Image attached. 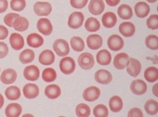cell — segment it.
Wrapping results in <instances>:
<instances>
[{
    "label": "cell",
    "instance_id": "1",
    "mask_svg": "<svg viewBox=\"0 0 158 117\" xmlns=\"http://www.w3.org/2000/svg\"><path fill=\"white\" fill-rule=\"evenodd\" d=\"M76 64L73 59L70 57H66L61 60L59 68L61 71L65 75H70L74 71Z\"/></svg>",
    "mask_w": 158,
    "mask_h": 117
},
{
    "label": "cell",
    "instance_id": "2",
    "mask_svg": "<svg viewBox=\"0 0 158 117\" xmlns=\"http://www.w3.org/2000/svg\"><path fill=\"white\" fill-rule=\"evenodd\" d=\"M53 49L56 54L60 57L67 56L70 51L68 43L63 39H58L54 42Z\"/></svg>",
    "mask_w": 158,
    "mask_h": 117
},
{
    "label": "cell",
    "instance_id": "3",
    "mask_svg": "<svg viewBox=\"0 0 158 117\" xmlns=\"http://www.w3.org/2000/svg\"><path fill=\"white\" fill-rule=\"evenodd\" d=\"M78 63L82 69L89 70L92 68L94 65V58L90 53H84L79 56Z\"/></svg>",
    "mask_w": 158,
    "mask_h": 117
},
{
    "label": "cell",
    "instance_id": "4",
    "mask_svg": "<svg viewBox=\"0 0 158 117\" xmlns=\"http://www.w3.org/2000/svg\"><path fill=\"white\" fill-rule=\"evenodd\" d=\"M84 19L85 17L82 13L80 12L73 13L70 14L69 18V26L73 29H79L83 24Z\"/></svg>",
    "mask_w": 158,
    "mask_h": 117
},
{
    "label": "cell",
    "instance_id": "5",
    "mask_svg": "<svg viewBox=\"0 0 158 117\" xmlns=\"http://www.w3.org/2000/svg\"><path fill=\"white\" fill-rule=\"evenodd\" d=\"M34 12L38 16H47L51 12L52 6L48 2H38L33 7Z\"/></svg>",
    "mask_w": 158,
    "mask_h": 117
},
{
    "label": "cell",
    "instance_id": "6",
    "mask_svg": "<svg viewBox=\"0 0 158 117\" xmlns=\"http://www.w3.org/2000/svg\"><path fill=\"white\" fill-rule=\"evenodd\" d=\"M124 44L123 39L118 35H111L108 38V47L113 51L121 50L123 48Z\"/></svg>",
    "mask_w": 158,
    "mask_h": 117
},
{
    "label": "cell",
    "instance_id": "7",
    "mask_svg": "<svg viewBox=\"0 0 158 117\" xmlns=\"http://www.w3.org/2000/svg\"><path fill=\"white\" fill-rule=\"evenodd\" d=\"M37 26L39 31L45 36L50 35L53 31V26L50 21L45 18L40 19Z\"/></svg>",
    "mask_w": 158,
    "mask_h": 117
},
{
    "label": "cell",
    "instance_id": "8",
    "mask_svg": "<svg viewBox=\"0 0 158 117\" xmlns=\"http://www.w3.org/2000/svg\"><path fill=\"white\" fill-rule=\"evenodd\" d=\"M141 70V64L138 60L134 58H130L128 64L127 66V72L131 76H137Z\"/></svg>",
    "mask_w": 158,
    "mask_h": 117
},
{
    "label": "cell",
    "instance_id": "9",
    "mask_svg": "<svg viewBox=\"0 0 158 117\" xmlns=\"http://www.w3.org/2000/svg\"><path fill=\"white\" fill-rule=\"evenodd\" d=\"M94 79L98 83L107 84L111 82L112 76L111 73L107 70L101 69L95 73Z\"/></svg>",
    "mask_w": 158,
    "mask_h": 117
},
{
    "label": "cell",
    "instance_id": "10",
    "mask_svg": "<svg viewBox=\"0 0 158 117\" xmlns=\"http://www.w3.org/2000/svg\"><path fill=\"white\" fill-rule=\"evenodd\" d=\"M100 95V91L98 88L94 86L87 88L83 93L85 100L89 102H93L98 99Z\"/></svg>",
    "mask_w": 158,
    "mask_h": 117
},
{
    "label": "cell",
    "instance_id": "11",
    "mask_svg": "<svg viewBox=\"0 0 158 117\" xmlns=\"http://www.w3.org/2000/svg\"><path fill=\"white\" fill-rule=\"evenodd\" d=\"M130 89L134 94L142 95L147 90V85L143 80L137 79L132 82L130 85Z\"/></svg>",
    "mask_w": 158,
    "mask_h": 117
},
{
    "label": "cell",
    "instance_id": "12",
    "mask_svg": "<svg viewBox=\"0 0 158 117\" xmlns=\"http://www.w3.org/2000/svg\"><path fill=\"white\" fill-rule=\"evenodd\" d=\"M25 79L31 81H36L40 77L39 69L34 65L28 66L25 68L23 72Z\"/></svg>",
    "mask_w": 158,
    "mask_h": 117
},
{
    "label": "cell",
    "instance_id": "13",
    "mask_svg": "<svg viewBox=\"0 0 158 117\" xmlns=\"http://www.w3.org/2000/svg\"><path fill=\"white\" fill-rule=\"evenodd\" d=\"M17 73L15 70L11 68L6 69L2 72L1 76V81L4 84L14 83L17 80Z\"/></svg>",
    "mask_w": 158,
    "mask_h": 117
},
{
    "label": "cell",
    "instance_id": "14",
    "mask_svg": "<svg viewBox=\"0 0 158 117\" xmlns=\"http://www.w3.org/2000/svg\"><path fill=\"white\" fill-rule=\"evenodd\" d=\"M129 58L127 54L123 53L118 54L114 58L113 64L118 70L124 69L128 64Z\"/></svg>",
    "mask_w": 158,
    "mask_h": 117
},
{
    "label": "cell",
    "instance_id": "15",
    "mask_svg": "<svg viewBox=\"0 0 158 117\" xmlns=\"http://www.w3.org/2000/svg\"><path fill=\"white\" fill-rule=\"evenodd\" d=\"M105 3L103 0H91L89 3V12L94 15L101 14L105 9Z\"/></svg>",
    "mask_w": 158,
    "mask_h": 117
},
{
    "label": "cell",
    "instance_id": "16",
    "mask_svg": "<svg viewBox=\"0 0 158 117\" xmlns=\"http://www.w3.org/2000/svg\"><path fill=\"white\" fill-rule=\"evenodd\" d=\"M24 96L27 99H34L39 94V88L36 84H27L23 89Z\"/></svg>",
    "mask_w": 158,
    "mask_h": 117
},
{
    "label": "cell",
    "instance_id": "17",
    "mask_svg": "<svg viewBox=\"0 0 158 117\" xmlns=\"http://www.w3.org/2000/svg\"><path fill=\"white\" fill-rule=\"evenodd\" d=\"M87 45L90 49L97 50L100 48L103 43L101 37L97 34L89 35L87 38Z\"/></svg>",
    "mask_w": 158,
    "mask_h": 117
},
{
    "label": "cell",
    "instance_id": "18",
    "mask_svg": "<svg viewBox=\"0 0 158 117\" xmlns=\"http://www.w3.org/2000/svg\"><path fill=\"white\" fill-rule=\"evenodd\" d=\"M9 41L11 47L15 50H19L22 49L24 46V38L19 33H14L11 34Z\"/></svg>",
    "mask_w": 158,
    "mask_h": 117
},
{
    "label": "cell",
    "instance_id": "19",
    "mask_svg": "<svg viewBox=\"0 0 158 117\" xmlns=\"http://www.w3.org/2000/svg\"><path fill=\"white\" fill-rule=\"evenodd\" d=\"M55 56L52 50L46 49L40 54L39 57V62L44 65H50L54 63Z\"/></svg>",
    "mask_w": 158,
    "mask_h": 117
},
{
    "label": "cell",
    "instance_id": "20",
    "mask_svg": "<svg viewBox=\"0 0 158 117\" xmlns=\"http://www.w3.org/2000/svg\"><path fill=\"white\" fill-rule=\"evenodd\" d=\"M29 22L24 17H21L19 15L17 18L15 19L13 23L12 27L15 30L23 32L27 30L29 28Z\"/></svg>",
    "mask_w": 158,
    "mask_h": 117
},
{
    "label": "cell",
    "instance_id": "21",
    "mask_svg": "<svg viewBox=\"0 0 158 117\" xmlns=\"http://www.w3.org/2000/svg\"><path fill=\"white\" fill-rule=\"evenodd\" d=\"M118 30L123 36L126 37H131L135 33V27L131 22H124L120 25Z\"/></svg>",
    "mask_w": 158,
    "mask_h": 117
},
{
    "label": "cell",
    "instance_id": "22",
    "mask_svg": "<svg viewBox=\"0 0 158 117\" xmlns=\"http://www.w3.org/2000/svg\"><path fill=\"white\" fill-rule=\"evenodd\" d=\"M27 45L33 48H38L41 47L44 43V40L41 35L37 33H31L27 38Z\"/></svg>",
    "mask_w": 158,
    "mask_h": 117
},
{
    "label": "cell",
    "instance_id": "23",
    "mask_svg": "<svg viewBox=\"0 0 158 117\" xmlns=\"http://www.w3.org/2000/svg\"><path fill=\"white\" fill-rule=\"evenodd\" d=\"M22 111L21 105L18 103H11L6 107L5 114L7 117H18L21 114Z\"/></svg>",
    "mask_w": 158,
    "mask_h": 117
},
{
    "label": "cell",
    "instance_id": "24",
    "mask_svg": "<svg viewBox=\"0 0 158 117\" xmlns=\"http://www.w3.org/2000/svg\"><path fill=\"white\" fill-rule=\"evenodd\" d=\"M60 88L56 84H52L48 85L45 88L44 93L48 99H57L61 95Z\"/></svg>",
    "mask_w": 158,
    "mask_h": 117
},
{
    "label": "cell",
    "instance_id": "25",
    "mask_svg": "<svg viewBox=\"0 0 158 117\" xmlns=\"http://www.w3.org/2000/svg\"><path fill=\"white\" fill-rule=\"evenodd\" d=\"M117 21L116 15L110 12L106 13L102 17V24L106 28H113L116 24Z\"/></svg>",
    "mask_w": 158,
    "mask_h": 117
},
{
    "label": "cell",
    "instance_id": "26",
    "mask_svg": "<svg viewBox=\"0 0 158 117\" xmlns=\"http://www.w3.org/2000/svg\"><path fill=\"white\" fill-rule=\"evenodd\" d=\"M135 11L137 17L144 18L149 14L150 7L146 2H140L136 3L135 7Z\"/></svg>",
    "mask_w": 158,
    "mask_h": 117
},
{
    "label": "cell",
    "instance_id": "27",
    "mask_svg": "<svg viewBox=\"0 0 158 117\" xmlns=\"http://www.w3.org/2000/svg\"><path fill=\"white\" fill-rule=\"evenodd\" d=\"M97 60L99 64L102 65H109L111 62V54L106 49H102L97 54Z\"/></svg>",
    "mask_w": 158,
    "mask_h": 117
},
{
    "label": "cell",
    "instance_id": "28",
    "mask_svg": "<svg viewBox=\"0 0 158 117\" xmlns=\"http://www.w3.org/2000/svg\"><path fill=\"white\" fill-rule=\"evenodd\" d=\"M118 14L122 19L128 20L133 17V10L132 8L128 5L123 4L118 7Z\"/></svg>",
    "mask_w": 158,
    "mask_h": 117
},
{
    "label": "cell",
    "instance_id": "29",
    "mask_svg": "<svg viewBox=\"0 0 158 117\" xmlns=\"http://www.w3.org/2000/svg\"><path fill=\"white\" fill-rule=\"evenodd\" d=\"M109 106L112 111L118 112L122 110L123 107V102L120 96H114L110 99Z\"/></svg>",
    "mask_w": 158,
    "mask_h": 117
},
{
    "label": "cell",
    "instance_id": "30",
    "mask_svg": "<svg viewBox=\"0 0 158 117\" xmlns=\"http://www.w3.org/2000/svg\"><path fill=\"white\" fill-rule=\"evenodd\" d=\"M5 95L8 99L15 100L19 99L21 96V92L18 87L13 85L7 88L5 91Z\"/></svg>",
    "mask_w": 158,
    "mask_h": 117
},
{
    "label": "cell",
    "instance_id": "31",
    "mask_svg": "<svg viewBox=\"0 0 158 117\" xmlns=\"http://www.w3.org/2000/svg\"><path fill=\"white\" fill-rule=\"evenodd\" d=\"M35 58V53L33 50L31 49H26L20 54V61L23 64H27L32 62Z\"/></svg>",
    "mask_w": 158,
    "mask_h": 117
},
{
    "label": "cell",
    "instance_id": "32",
    "mask_svg": "<svg viewBox=\"0 0 158 117\" xmlns=\"http://www.w3.org/2000/svg\"><path fill=\"white\" fill-rule=\"evenodd\" d=\"M144 77L148 82H154L158 79V70L155 67H149L145 70Z\"/></svg>",
    "mask_w": 158,
    "mask_h": 117
},
{
    "label": "cell",
    "instance_id": "33",
    "mask_svg": "<svg viewBox=\"0 0 158 117\" xmlns=\"http://www.w3.org/2000/svg\"><path fill=\"white\" fill-rule=\"evenodd\" d=\"M85 28L89 32H96L100 28V23L96 18H90L85 23Z\"/></svg>",
    "mask_w": 158,
    "mask_h": 117
},
{
    "label": "cell",
    "instance_id": "34",
    "mask_svg": "<svg viewBox=\"0 0 158 117\" xmlns=\"http://www.w3.org/2000/svg\"><path fill=\"white\" fill-rule=\"evenodd\" d=\"M70 45L73 50L77 52H80L84 50L85 44L81 37H74L70 40Z\"/></svg>",
    "mask_w": 158,
    "mask_h": 117
},
{
    "label": "cell",
    "instance_id": "35",
    "mask_svg": "<svg viewBox=\"0 0 158 117\" xmlns=\"http://www.w3.org/2000/svg\"><path fill=\"white\" fill-rule=\"evenodd\" d=\"M56 72L54 69L52 68H47L43 71L42 73V78L43 80L46 82H52L56 78Z\"/></svg>",
    "mask_w": 158,
    "mask_h": 117
},
{
    "label": "cell",
    "instance_id": "36",
    "mask_svg": "<svg viewBox=\"0 0 158 117\" xmlns=\"http://www.w3.org/2000/svg\"><path fill=\"white\" fill-rule=\"evenodd\" d=\"M145 110L149 115H155L158 111V102L155 100H148L145 103Z\"/></svg>",
    "mask_w": 158,
    "mask_h": 117
},
{
    "label": "cell",
    "instance_id": "37",
    "mask_svg": "<svg viewBox=\"0 0 158 117\" xmlns=\"http://www.w3.org/2000/svg\"><path fill=\"white\" fill-rule=\"evenodd\" d=\"M76 113L78 117H88L91 113V110L88 105L84 103H81L76 107Z\"/></svg>",
    "mask_w": 158,
    "mask_h": 117
},
{
    "label": "cell",
    "instance_id": "38",
    "mask_svg": "<svg viewBox=\"0 0 158 117\" xmlns=\"http://www.w3.org/2000/svg\"><path fill=\"white\" fill-rule=\"evenodd\" d=\"M93 113L96 117H106L109 115V111L104 105L99 104L94 108Z\"/></svg>",
    "mask_w": 158,
    "mask_h": 117
},
{
    "label": "cell",
    "instance_id": "39",
    "mask_svg": "<svg viewBox=\"0 0 158 117\" xmlns=\"http://www.w3.org/2000/svg\"><path fill=\"white\" fill-rule=\"evenodd\" d=\"M146 46L149 49L152 50H157L158 49V37L156 35H149L146 37Z\"/></svg>",
    "mask_w": 158,
    "mask_h": 117
},
{
    "label": "cell",
    "instance_id": "40",
    "mask_svg": "<svg viewBox=\"0 0 158 117\" xmlns=\"http://www.w3.org/2000/svg\"><path fill=\"white\" fill-rule=\"evenodd\" d=\"M26 6L25 0H11L10 6L13 11L20 12L23 11Z\"/></svg>",
    "mask_w": 158,
    "mask_h": 117
},
{
    "label": "cell",
    "instance_id": "41",
    "mask_svg": "<svg viewBox=\"0 0 158 117\" xmlns=\"http://www.w3.org/2000/svg\"><path fill=\"white\" fill-rule=\"evenodd\" d=\"M147 25L149 29L152 30L157 29L158 28V14L151 15L147 21Z\"/></svg>",
    "mask_w": 158,
    "mask_h": 117
},
{
    "label": "cell",
    "instance_id": "42",
    "mask_svg": "<svg viewBox=\"0 0 158 117\" xmlns=\"http://www.w3.org/2000/svg\"><path fill=\"white\" fill-rule=\"evenodd\" d=\"M19 15V14L14 13L8 14L6 15L4 18V22L7 26H9V27H12L14 20Z\"/></svg>",
    "mask_w": 158,
    "mask_h": 117
},
{
    "label": "cell",
    "instance_id": "43",
    "mask_svg": "<svg viewBox=\"0 0 158 117\" xmlns=\"http://www.w3.org/2000/svg\"><path fill=\"white\" fill-rule=\"evenodd\" d=\"M88 0H70V5L76 9H81L85 6Z\"/></svg>",
    "mask_w": 158,
    "mask_h": 117
},
{
    "label": "cell",
    "instance_id": "44",
    "mask_svg": "<svg viewBox=\"0 0 158 117\" xmlns=\"http://www.w3.org/2000/svg\"><path fill=\"white\" fill-rule=\"evenodd\" d=\"M9 49L5 42H0V59L5 58L8 55Z\"/></svg>",
    "mask_w": 158,
    "mask_h": 117
},
{
    "label": "cell",
    "instance_id": "45",
    "mask_svg": "<svg viewBox=\"0 0 158 117\" xmlns=\"http://www.w3.org/2000/svg\"><path fill=\"white\" fill-rule=\"evenodd\" d=\"M128 117H143V113L139 108L134 107L130 110L128 114Z\"/></svg>",
    "mask_w": 158,
    "mask_h": 117
},
{
    "label": "cell",
    "instance_id": "46",
    "mask_svg": "<svg viewBox=\"0 0 158 117\" xmlns=\"http://www.w3.org/2000/svg\"><path fill=\"white\" fill-rule=\"evenodd\" d=\"M8 30L6 27L0 25V40H5L8 35Z\"/></svg>",
    "mask_w": 158,
    "mask_h": 117
},
{
    "label": "cell",
    "instance_id": "47",
    "mask_svg": "<svg viewBox=\"0 0 158 117\" xmlns=\"http://www.w3.org/2000/svg\"><path fill=\"white\" fill-rule=\"evenodd\" d=\"M8 6L7 0H0V13L6 11Z\"/></svg>",
    "mask_w": 158,
    "mask_h": 117
},
{
    "label": "cell",
    "instance_id": "48",
    "mask_svg": "<svg viewBox=\"0 0 158 117\" xmlns=\"http://www.w3.org/2000/svg\"><path fill=\"white\" fill-rule=\"evenodd\" d=\"M107 5L110 6H115L118 5L120 0H105Z\"/></svg>",
    "mask_w": 158,
    "mask_h": 117
},
{
    "label": "cell",
    "instance_id": "49",
    "mask_svg": "<svg viewBox=\"0 0 158 117\" xmlns=\"http://www.w3.org/2000/svg\"><path fill=\"white\" fill-rule=\"evenodd\" d=\"M158 83L156 84L155 85H154L152 88V91L153 94L156 96L158 97Z\"/></svg>",
    "mask_w": 158,
    "mask_h": 117
},
{
    "label": "cell",
    "instance_id": "50",
    "mask_svg": "<svg viewBox=\"0 0 158 117\" xmlns=\"http://www.w3.org/2000/svg\"><path fill=\"white\" fill-rule=\"evenodd\" d=\"M5 102V100L2 95L0 93V109L2 107Z\"/></svg>",
    "mask_w": 158,
    "mask_h": 117
},
{
    "label": "cell",
    "instance_id": "51",
    "mask_svg": "<svg viewBox=\"0 0 158 117\" xmlns=\"http://www.w3.org/2000/svg\"><path fill=\"white\" fill-rule=\"evenodd\" d=\"M148 2H150V3H153V2H155L157 1V0H147Z\"/></svg>",
    "mask_w": 158,
    "mask_h": 117
},
{
    "label": "cell",
    "instance_id": "52",
    "mask_svg": "<svg viewBox=\"0 0 158 117\" xmlns=\"http://www.w3.org/2000/svg\"><path fill=\"white\" fill-rule=\"evenodd\" d=\"M30 116V117H31V116H32V117H33V115H31V114H25V115H24V116H23V117H25V116Z\"/></svg>",
    "mask_w": 158,
    "mask_h": 117
},
{
    "label": "cell",
    "instance_id": "53",
    "mask_svg": "<svg viewBox=\"0 0 158 117\" xmlns=\"http://www.w3.org/2000/svg\"><path fill=\"white\" fill-rule=\"evenodd\" d=\"M0 71H1V69H0Z\"/></svg>",
    "mask_w": 158,
    "mask_h": 117
}]
</instances>
